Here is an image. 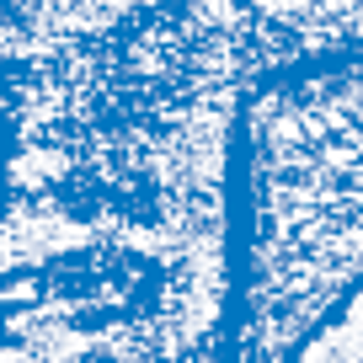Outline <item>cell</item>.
<instances>
[{
	"mask_svg": "<svg viewBox=\"0 0 363 363\" xmlns=\"http://www.w3.org/2000/svg\"><path fill=\"white\" fill-rule=\"evenodd\" d=\"M235 208L91 139L0 145V363L230 352Z\"/></svg>",
	"mask_w": 363,
	"mask_h": 363,
	"instance_id": "obj_1",
	"label": "cell"
},
{
	"mask_svg": "<svg viewBox=\"0 0 363 363\" xmlns=\"http://www.w3.org/2000/svg\"><path fill=\"white\" fill-rule=\"evenodd\" d=\"M230 208V363H278L363 284V54L251 86Z\"/></svg>",
	"mask_w": 363,
	"mask_h": 363,
	"instance_id": "obj_2",
	"label": "cell"
},
{
	"mask_svg": "<svg viewBox=\"0 0 363 363\" xmlns=\"http://www.w3.org/2000/svg\"><path fill=\"white\" fill-rule=\"evenodd\" d=\"M171 0H0V91L102 48Z\"/></svg>",
	"mask_w": 363,
	"mask_h": 363,
	"instance_id": "obj_3",
	"label": "cell"
}]
</instances>
